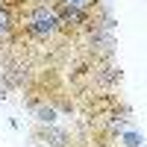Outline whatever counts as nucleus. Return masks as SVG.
<instances>
[{
    "label": "nucleus",
    "mask_w": 147,
    "mask_h": 147,
    "mask_svg": "<svg viewBox=\"0 0 147 147\" xmlns=\"http://www.w3.org/2000/svg\"><path fill=\"white\" fill-rule=\"evenodd\" d=\"M18 32V6L9 0H0V41H9Z\"/></svg>",
    "instance_id": "nucleus-4"
},
{
    "label": "nucleus",
    "mask_w": 147,
    "mask_h": 147,
    "mask_svg": "<svg viewBox=\"0 0 147 147\" xmlns=\"http://www.w3.org/2000/svg\"><path fill=\"white\" fill-rule=\"evenodd\" d=\"M53 9H56L59 24H62L65 32L88 30V24H91V12H94V9H85V6H71V3H65V0H56Z\"/></svg>",
    "instance_id": "nucleus-2"
},
{
    "label": "nucleus",
    "mask_w": 147,
    "mask_h": 147,
    "mask_svg": "<svg viewBox=\"0 0 147 147\" xmlns=\"http://www.w3.org/2000/svg\"><path fill=\"white\" fill-rule=\"evenodd\" d=\"M32 115H35V121H38L41 127H50V124L59 121V112H56L53 103H38V106L32 109Z\"/></svg>",
    "instance_id": "nucleus-6"
},
{
    "label": "nucleus",
    "mask_w": 147,
    "mask_h": 147,
    "mask_svg": "<svg viewBox=\"0 0 147 147\" xmlns=\"http://www.w3.org/2000/svg\"><path fill=\"white\" fill-rule=\"evenodd\" d=\"M65 3H71V6H85V9H91V6H97V0H65Z\"/></svg>",
    "instance_id": "nucleus-8"
},
{
    "label": "nucleus",
    "mask_w": 147,
    "mask_h": 147,
    "mask_svg": "<svg viewBox=\"0 0 147 147\" xmlns=\"http://www.w3.org/2000/svg\"><path fill=\"white\" fill-rule=\"evenodd\" d=\"M91 77H94V82L100 88H115V85H121V68L112 65L109 59H100V62H94Z\"/></svg>",
    "instance_id": "nucleus-3"
},
{
    "label": "nucleus",
    "mask_w": 147,
    "mask_h": 147,
    "mask_svg": "<svg viewBox=\"0 0 147 147\" xmlns=\"http://www.w3.org/2000/svg\"><path fill=\"white\" fill-rule=\"evenodd\" d=\"M41 138L50 144V147H68V141H71V136L65 129H59L56 124H50V127H44L41 129Z\"/></svg>",
    "instance_id": "nucleus-5"
},
{
    "label": "nucleus",
    "mask_w": 147,
    "mask_h": 147,
    "mask_svg": "<svg viewBox=\"0 0 147 147\" xmlns=\"http://www.w3.org/2000/svg\"><path fill=\"white\" fill-rule=\"evenodd\" d=\"M18 30L27 35L32 41H47L53 38V35L62 32V24H59V15L53 3H47V0H38V3H24L21 12H18Z\"/></svg>",
    "instance_id": "nucleus-1"
},
{
    "label": "nucleus",
    "mask_w": 147,
    "mask_h": 147,
    "mask_svg": "<svg viewBox=\"0 0 147 147\" xmlns=\"http://www.w3.org/2000/svg\"><path fill=\"white\" fill-rule=\"evenodd\" d=\"M118 141L124 144V147H144V138L138 136L136 129H124V132L118 136Z\"/></svg>",
    "instance_id": "nucleus-7"
}]
</instances>
